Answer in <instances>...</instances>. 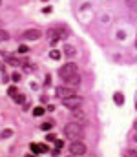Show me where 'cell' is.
<instances>
[{
    "label": "cell",
    "mask_w": 137,
    "mask_h": 157,
    "mask_svg": "<svg viewBox=\"0 0 137 157\" xmlns=\"http://www.w3.org/2000/svg\"><path fill=\"white\" fill-rule=\"evenodd\" d=\"M7 38H9V33L6 31V29H0V42H2V40H7Z\"/></svg>",
    "instance_id": "cell-19"
},
{
    "label": "cell",
    "mask_w": 137,
    "mask_h": 157,
    "mask_svg": "<svg viewBox=\"0 0 137 157\" xmlns=\"http://www.w3.org/2000/svg\"><path fill=\"white\" fill-rule=\"evenodd\" d=\"M135 48H137V37H135Z\"/></svg>",
    "instance_id": "cell-28"
},
{
    "label": "cell",
    "mask_w": 137,
    "mask_h": 157,
    "mask_svg": "<svg viewBox=\"0 0 137 157\" xmlns=\"http://www.w3.org/2000/svg\"><path fill=\"white\" fill-rule=\"evenodd\" d=\"M53 126H55V121H46V122H42V124H40V130H44V132H46V130H51L53 128Z\"/></svg>",
    "instance_id": "cell-11"
},
{
    "label": "cell",
    "mask_w": 137,
    "mask_h": 157,
    "mask_svg": "<svg viewBox=\"0 0 137 157\" xmlns=\"http://www.w3.org/2000/svg\"><path fill=\"white\" fill-rule=\"evenodd\" d=\"M26 157H38L37 154H29V155H26Z\"/></svg>",
    "instance_id": "cell-25"
},
{
    "label": "cell",
    "mask_w": 137,
    "mask_h": 157,
    "mask_svg": "<svg viewBox=\"0 0 137 157\" xmlns=\"http://www.w3.org/2000/svg\"><path fill=\"white\" fill-rule=\"evenodd\" d=\"M58 75L64 82H68L70 86H79L81 84V75H79V68L75 62H68L58 70Z\"/></svg>",
    "instance_id": "cell-1"
},
{
    "label": "cell",
    "mask_w": 137,
    "mask_h": 157,
    "mask_svg": "<svg viewBox=\"0 0 137 157\" xmlns=\"http://www.w3.org/2000/svg\"><path fill=\"white\" fill-rule=\"evenodd\" d=\"M9 135H11V130H4L2 132V137H9Z\"/></svg>",
    "instance_id": "cell-24"
},
{
    "label": "cell",
    "mask_w": 137,
    "mask_h": 157,
    "mask_svg": "<svg viewBox=\"0 0 137 157\" xmlns=\"http://www.w3.org/2000/svg\"><path fill=\"white\" fill-rule=\"evenodd\" d=\"M71 117H73V119H75L77 122H84V121H86V115H84V111H81L79 108L71 110Z\"/></svg>",
    "instance_id": "cell-8"
},
{
    "label": "cell",
    "mask_w": 137,
    "mask_h": 157,
    "mask_svg": "<svg viewBox=\"0 0 137 157\" xmlns=\"http://www.w3.org/2000/svg\"><path fill=\"white\" fill-rule=\"evenodd\" d=\"M64 53L68 57H75V48L70 46V44H64Z\"/></svg>",
    "instance_id": "cell-12"
},
{
    "label": "cell",
    "mask_w": 137,
    "mask_h": 157,
    "mask_svg": "<svg viewBox=\"0 0 137 157\" xmlns=\"http://www.w3.org/2000/svg\"><path fill=\"white\" fill-rule=\"evenodd\" d=\"M6 62H7V64H11V66H20V60L15 58L13 55H6Z\"/></svg>",
    "instance_id": "cell-10"
},
{
    "label": "cell",
    "mask_w": 137,
    "mask_h": 157,
    "mask_svg": "<svg viewBox=\"0 0 137 157\" xmlns=\"http://www.w3.org/2000/svg\"><path fill=\"white\" fill-rule=\"evenodd\" d=\"M0 4H2V0H0Z\"/></svg>",
    "instance_id": "cell-29"
},
{
    "label": "cell",
    "mask_w": 137,
    "mask_h": 157,
    "mask_svg": "<svg viewBox=\"0 0 137 157\" xmlns=\"http://www.w3.org/2000/svg\"><path fill=\"white\" fill-rule=\"evenodd\" d=\"M123 157H137V150H132V148H128V150H124V154H123Z\"/></svg>",
    "instance_id": "cell-14"
},
{
    "label": "cell",
    "mask_w": 137,
    "mask_h": 157,
    "mask_svg": "<svg viewBox=\"0 0 137 157\" xmlns=\"http://www.w3.org/2000/svg\"><path fill=\"white\" fill-rule=\"evenodd\" d=\"M29 148H31L33 154H46V152H50V146H46V144H42V143H31L29 144Z\"/></svg>",
    "instance_id": "cell-5"
},
{
    "label": "cell",
    "mask_w": 137,
    "mask_h": 157,
    "mask_svg": "<svg viewBox=\"0 0 137 157\" xmlns=\"http://www.w3.org/2000/svg\"><path fill=\"white\" fill-rule=\"evenodd\" d=\"M55 146H57V150H60L62 146H64V143H62L60 139H57V141H55Z\"/></svg>",
    "instance_id": "cell-23"
},
{
    "label": "cell",
    "mask_w": 137,
    "mask_h": 157,
    "mask_svg": "<svg viewBox=\"0 0 137 157\" xmlns=\"http://www.w3.org/2000/svg\"><path fill=\"white\" fill-rule=\"evenodd\" d=\"M126 6H128L132 11H137V0H126Z\"/></svg>",
    "instance_id": "cell-15"
},
{
    "label": "cell",
    "mask_w": 137,
    "mask_h": 157,
    "mask_svg": "<svg viewBox=\"0 0 137 157\" xmlns=\"http://www.w3.org/2000/svg\"><path fill=\"white\" fill-rule=\"evenodd\" d=\"M66 157H79V155H73V154H71V155H66Z\"/></svg>",
    "instance_id": "cell-26"
},
{
    "label": "cell",
    "mask_w": 137,
    "mask_h": 157,
    "mask_svg": "<svg viewBox=\"0 0 137 157\" xmlns=\"http://www.w3.org/2000/svg\"><path fill=\"white\" fill-rule=\"evenodd\" d=\"M64 135L70 141H82L84 137V132H82V126L79 122H68L64 126Z\"/></svg>",
    "instance_id": "cell-2"
},
{
    "label": "cell",
    "mask_w": 137,
    "mask_h": 157,
    "mask_svg": "<svg viewBox=\"0 0 137 157\" xmlns=\"http://www.w3.org/2000/svg\"><path fill=\"white\" fill-rule=\"evenodd\" d=\"M57 97L58 99H68V97H71L73 95V90L71 88H64V86H60V88H57Z\"/></svg>",
    "instance_id": "cell-7"
},
{
    "label": "cell",
    "mask_w": 137,
    "mask_h": 157,
    "mask_svg": "<svg viewBox=\"0 0 137 157\" xmlns=\"http://www.w3.org/2000/svg\"><path fill=\"white\" fill-rule=\"evenodd\" d=\"M28 51H29L28 46H18V53H28Z\"/></svg>",
    "instance_id": "cell-22"
},
{
    "label": "cell",
    "mask_w": 137,
    "mask_h": 157,
    "mask_svg": "<svg viewBox=\"0 0 137 157\" xmlns=\"http://www.w3.org/2000/svg\"><path fill=\"white\" fill-rule=\"evenodd\" d=\"M82 102H84V99H82V97H75V95L68 97V99H62V104H64L66 108H70V110L81 108V106H82Z\"/></svg>",
    "instance_id": "cell-3"
},
{
    "label": "cell",
    "mask_w": 137,
    "mask_h": 157,
    "mask_svg": "<svg viewBox=\"0 0 137 157\" xmlns=\"http://www.w3.org/2000/svg\"><path fill=\"white\" fill-rule=\"evenodd\" d=\"M134 141H137V134H135V135H134Z\"/></svg>",
    "instance_id": "cell-27"
},
{
    "label": "cell",
    "mask_w": 137,
    "mask_h": 157,
    "mask_svg": "<svg viewBox=\"0 0 137 157\" xmlns=\"http://www.w3.org/2000/svg\"><path fill=\"white\" fill-rule=\"evenodd\" d=\"M70 148V152L73 155H82V154H86V144L82 143V141H71V144L68 146Z\"/></svg>",
    "instance_id": "cell-4"
},
{
    "label": "cell",
    "mask_w": 137,
    "mask_h": 157,
    "mask_svg": "<svg viewBox=\"0 0 137 157\" xmlns=\"http://www.w3.org/2000/svg\"><path fill=\"white\" fill-rule=\"evenodd\" d=\"M46 141H48V143H55V141H57V135H55V134H48V135H46Z\"/></svg>",
    "instance_id": "cell-20"
},
{
    "label": "cell",
    "mask_w": 137,
    "mask_h": 157,
    "mask_svg": "<svg viewBox=\"0 0 137 157\" xmlns=\"http://www.w3.org/2000/svg\"><path fill=\"white\" fill-rule=\"evenodd\" d=\"M44 111H46V110H44V108H42V106H37V108H35V110H33V115H37V117H40V115H44Z\"/></svg>",
    "instance_id": "cell-18"
},
{
    "label": "cell",
    "mask_w": 137,
    "mask_h": 157,
    "mask_svg": "<svg viewBox=\"0 0 137 157\" xmlns=\"http://www.w3.org/2000/svg\"><path fill=\"white\" fill-rule=\"evenodd\" d=\"M113 101H115L117 106H123V104H124V95H123L121 91H117L115 95H113Z\"/></svg>",
    "instance_id": "cell-9"
},
{
    "label": "cell",
    "mask_w": 137,
    "mask_h": 157,
    "mask_svg": "<svg viewBox=\"0 0 137 157\" xmlns=\"http://www.w3.org/2000/svg\"><path fill=\"white\" fill-rule=\"evenodd\" d=\"M11 81H13V82H20V73H13V75H11Z\"/></svg>",
    "instance_id": "cell-21"
},
{
    "label": "cell",
    "mask_w": 137,
    "mask_h": 157,
    "mask_svg": "<svg viewBox=\"0 0 137 157\" xmlns=\"http://www.w3.org/2000/svg\"><path fill=\"white\" fill-rule=\"evenodd\" d=\"M7 93H9V97H13V99H15V97L18 95V88H17V86H11V88L7 90Z\"/></svg>",
    "instance_id": "cell-16"
},
{
    "label": "cell",
    "mask_w": 137,
    "mask_h": 157,
    "mask_svg": "<svg viewBox=\"0 0 137 157\" xmlns=\"http://www.w3.org/2000/svg\"><path fill=\"white\" fill-rule=\"evenodd\" d=\"M22 68H24V71H26V73H33V71H35V66L29 64V62H24Z\"/></svg>",
    "instance_id": "cell-13"
},
{
    "label": "cell",
    "mask_w": 137,
    "mask_h": 157,
    "mask_svg": "<svg viewBox=\"0 0 137 157\" xmlns=\"http://www.w3.org/2000/svg\"><path fill=\"white\" fill-rule=\"evenodd\" d=\"M40 29H28V31L22 33L24 38H28V40H37V38H40Z\"/></svg>",
    "instance_id": "cell-6"
},
{
    "label": "cell",
    "mask_w": 137,
    "mask_h": 157,
    "mask_svg": "<svg viewBox=\"0 0 137 157\" xmlns=\"http://www.w3.org/2000/svg\"><path fill=\"white\" fill-rule=\"evenodd\" d=\"M50 57L53 58V60H58V58H60V51H58V50H51L50 51Z\"/></svg>",
    "instance_id": "cell-17"
}]
</instances>
